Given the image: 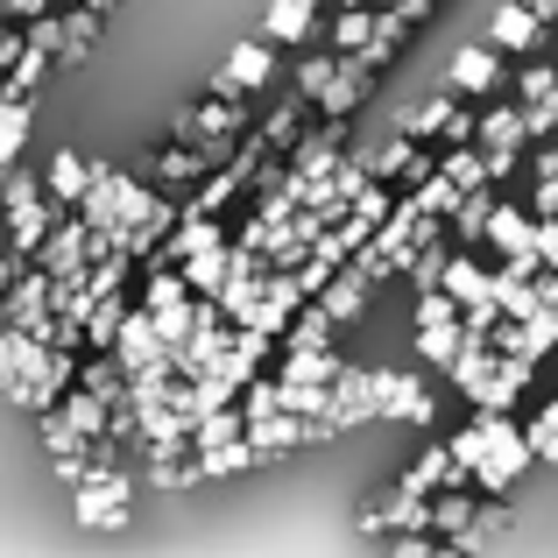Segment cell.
<instances>
[{
	"mask_svg": "<svg viewBox=\"0 0 558 558\" xmlns=\"http://www.w3.org/2000/svg\"><path fill=\"white\" fill-rule=\"evenodd\" d=\"M71 517H78V531H121V523L135 517V481H128V466L93 474L85 488H71Z\"/></svg>",
	"mask_w": 558,
	"mask_h": 558,
	"instance_id": "obj_4",
	"label": "cell"
},
{
	"mask_svg": "<svg viewBox=\"0 0 558 558\" xmlns=\"http://www.w3.org/2000/svg\"><path fill=\"white\" fill-rule=\"evenodd\" d=\"M551 28H558V22H545L531 0H502V8L488 14V36L502 43L509 57H537V50H551Z\"/></svg>",
	"mask_w": 558,
	"mask_h": 558,
	"instance_id": "obj_7",
	"label": "cell"
},
{
	"mask_svg": "<svg viewBox=\"0 0 558 558\" xmlns=\"http://www.w3.org/2000/svg\"><path fill=\"white\" fill-rule=\"evenodd\" d=\"M488 247L495 255H537V213H531V198H509V184H502V198H495V219H488Z\"/></svg>",
	"mask_w": 558,
	"mask_h": 558,
	"instance_id": "obj_9",
	"label": "cell"
},
{
	"mask_svg": "<svg viewBox=\"0 0 558 558\" xmlns=\"http://www.w3.org/2000/svg\"><path fill=\"white\" fill-rule=\"evenodd\" d=\"M43 8H57V0H8V22H36Z\"/></svg>",
	"mask_w": 558,
	"mask_h": 558,
	"instance_id": "obj_34",
	"label": "cell"
},
{
	"mask_svg": "<svg viewBox=\"0 0 558 558\" xmlns=\"http://www.w3.org/2000/svg\"><path fill=\"white\" fill-rule=\"evenodd\" d=\"M537 255L558 269V219H537Z\"/></svg>",
	"mask_w": 558,
	"mask_h": 558,
	"instance_id": "obj_33",
	"label": "cell"
},
{
	"mask_svg": "<svg viewBox=\"0 0 558 558\" xmlns=\"http://www.w3.org/2000/svg\"><path fill=\"white\" fill-rule=\"evenodd\" d=\"M481 149H531V107L509 93V107H481Z\"/></svg>",
	"mask_w": 558,
	"mask_h": 558,
	"instance_id": "obj_14",
	"label": "cell"
},
{
	"mask_svg": "<svg viewBox=\"0 0 558 558\" xmlns=\"http://www.w3.org/2000/svg\"><path fill=\"white\" fill-rule=\"evenodd\" d=\"M531 213H537V219H558V170L531 184Z\"/></svg>",
	"mask_w": 558,
	"mask_h": 558,
	"instance_id": "obj_32",
	"label": "cell"
},
{
	"mask_svg": "<svg viewBox=\"0 0 558 558\" xmlns=\"http://www.w3.org/2000/svg\"><path fill=\"white\" fill-rule=\"evenodd\" d=\"M156 191H163V184H142V178H128V170L99 163V170H93V191H85V205H78V213L93 219L99 233H113V241H121V233L135 227V219H149Z\"/></svg>",
	"mask_w": 558,
	"mask_h": 558,
	"instance_id": "obj_1",
	"label": "cell"
},
{
	"mask_svg": "<svg viewBox=\"0 0 558 558\" xmlns=\"http://www.w3.org/2000/svg\"><path fill=\"white\" fill-rule=\"evenodd\" d=\"M241 410H247V424H255V417H276V410H283V375H255L241 389Z\"/></svg>",
	"mask_w": 558,
	"mask_h": 558,
	"instance_id": "obj_30",
	"label": "cell"
},
{
	"mask_svg": "<svg viewBox=\"0 0 558 558\" xmlns=\"http://www.w3.org/2000/svg\"><path fill=\"white\" fill-rule=\"evenodd\" d=\"M361 396L375 403V417H396V424H432L438 417V403H432L417 368H361Z\"/></svg>",
	"mask_w": 558,
	"mask_h": 558,
	"instance_id": "obj_2",
	"label": "cell"
},
{
	"mask_svg": "<svg viewBox=\"0 0 558 558\" xmlns=\"http://www.w3.org/2000/svg\"><path fill=\"white\" fill-rule=\"evenodd\" d=\"M466 107V93H452V85H446V93H432V99H417V113H410V135H417V142H438V135H446V128H452V113H460Z\"/></svg>",
	"mask_w": 558,
	"mask_h": 558,
	"instance_id": "obj_24",
	"label": "cell"
},
{
	"mask_svg": "<svg viewBox=\"0 0 558 558\" xmlns=\"http://www.w3.org/2000/svg\"><path fill=\"white\" fill-rule=\"evenodd\" d=\"M551 85H558V57L537 50V57H523V71L509 78V93H517V99H545Z\"/></svg>",
	"mask_w": 558,
	"mask_h": 558,
	"instance_id": "obj_28",
	"label": "cell"
},
{
	"mask_svg": "<svg viewBox=\"0 0 558 558\" xmlns=\"http://www.w3.org/2000/svg\"><path fill=\"white\" fill-rule=\"evenodd\" d=\"M531 381H537V361L531 354H502V361H495V375L481 381L466 403H474V410H517V396L531 389Z\"/></svg>",
	"mask_w": 558,
	"mask_h": 558,
	"instance_id": "obj_10",
	"label": "cell"
},
{
	"mask_svg": "<svg viewBox=\"0 0 558 558\" xmlns=\"http://www.w3.org/2000/svg\"><path fill=\"white\" fill-rule=\"evenodd\" d=\"M368 298H375V283H368V276L354 269V262H347V269H340V276L326 283V298H318V304H326V312L340 318V326H354V318L368 312Z\"/></svg>",
	"mask_w": 558,
	"mask_h": 558,
	"instance_id": "obj_21",
	"label": "cell"
},
{
	"mask_svg": "<svg viewBox=\"0 0 558 558\" xmlns=\"http://www.w3.org/2000/svg\"><path fill=\"white\" fill-rule=\"evenodd\" d=\"M424 149H432V142H417V135L403 128V135H389V142H381V149L368 156V170H375V178H389V184H403V178H410V163H417Z\"/></svg>",
	"mask_w": 558,
	"mask_h": 558,
	"instance_id": "obj_26",
	"label": "cell"
},
{
	"mask_svg": "<svg viewBox=\"0 0 558 558\" xmlns=\"http://www.w3.org/2000/svg\"><path fill=\"white\" fill-rule=\"evenodd\" d=\"M276 57H283V43L269 36H247L227 50V64L213 71V93H233V99H262V85L276 78Z\"/></svg>",
	"mask_w": 558,
	"mask_h": 558,
	"instance_id": "obj_5",
	"label": "cell"
},
{
	"mask_svg": "<svg viewBox=\"0 0 558 558\" xmlns=\"http://www.w3.org/2000/svg\"><path fill=\"white\" fill-rule=\"evenodd\" d=\"M502 43L495 36H481V43H460V50H452V71H446V85L452 93H466V99H488L495 85H502Z\"/></svg>",
	"mask_w": 558,
	"mask_h": 558,
	"instance_id": "obj_8",
	"label": "cell"
},
{
	"mask_svg": "<svg viewBox=\"0 0 558 558\" xmlns=\"http://www.w3.org/2000/svg\"><path fill=\"white\" fill-rule=\"evenodd\" d=\"M283 347H340V318L326 312V304H304L298 318H290V332H283Z\"/></svg>",
	"mask_w": 558,
	"mask_h": 558,
	"instance_id": "obj_25",
	"label": "cell"
},
{
	"mask_svg": "<svg viewBox=\"0 0 558 558\" xmlns=\"http://www.w3.org/2000/svg\"><path fill=\"white\" fill-rule=\"evenodd\" d=\"M531 446H537V460H545V466H558V396L531 417Z\"/></svg>",
	"mask_w": 558,
	"mask_h": 558,
	"instance_id": "obj_31",
	"label": "cell"
},
{
	"mask_svg": "<svg viewBox=\"0 0 558 558\" xmlns=\"http://www.w3.org/2000/svg\"><path fill=\"white\" fill-rule=\"evenodd\" d=\"M375 22H381L375 0H368V8H326V43H332L340 57H354V50H368Z\"/></svg>",
	"mask_w": 558,
	"mask_h": 558,
	"instance_id": "obj_18",
	"label": "cell"
},
{
	"mask_svg": "<svg viewBox=\"0 0 558 558\" xmlns=\"http://www.w3.org/2000/svg\"><path fill=\"white\" fill-rule=\"evenodd\" d=\"M446 290L460 304H488L495 298V269L474 255V247H452V262H446Z\"/></svg>",
	"mask_w": 558,
	"mask_h": 558,
	"instance_id": "obj_15",
	"label": "cell"
},
{
	"mask_svg": "<svg viewBox=\"0 0 558 558\" xmlns=\"http://www.w3.org/2000/svg\"><path fill=\"white\" fill-rule=\"evenodd\" d=\"M57 8H85V0H57Z\"/></svg>",
	"mask_w": 558,
	"mask_h": 558,
	"instance_id": "obj_40",
	"label": "cell"
},
{
	"mask_svg": "<svg viewBox=\"0 0 558 558\" xmlns=\"http://www.w3.org/2000/svg\"><path fill=\"white\" fill-rule=\"evenodd\" d=\"M28 128H36V93H0V170L28 163Z\"/></svg>",
	"mask_w": 558,
	"mask_h": 558,
	"instance_id": "obj_12",
	"label": "cell"
},
{
	"mask_svg": "<svg viewBox=\"0 0 558 558\" xmlns=\"http://www.w3.org/2000/svg\"><path fill=\"white\" fill-rule=\"evenodd\" d=\"M495 198H502V184H474L460 205H452V233H460V247L488 241V219H495Z\"/></svg>",
	"mask_w": 558,
	"mask_h": 558,
	"instance_id": "obj_20",
	"label": "cell"
},
{
	"mask_svg": "<svg viewBox=\"0 0 558 558\" xmlns=\"http://www.w3.org/2000/svg\"><path fill=\"white\" fill-rule=\"evenodd\" d=\"M460 347H466V318H438V326H417V361H424V368L446 375L452 361H460Z\"/></svg>",
	"mask_w": 558,
	"mask_h": 558,
	"instance_id": "obj_22",
	"label": "cell"
},
{
	"mask_svg": "<svg viewBox=\"0 0 558 558\" xmlns=\"http://www.w3.org/2000/svg\"><path fill=\"white\" fill-rule=\"evenodd\" d=\"M326 8H368V0H326Z\"/></svg>",
	"mask_w": 558,
	"mask_h": 558,
	"instance_id": "obj_37",
	"label": "cell"
},
{
	"mask_svg": "<svg viewBox=\"0 0 558 558\" xmlns=\"http://www.w3.org/2000/svg\"><path fill=\"white\" fill-rule=\"evenodd\" d=\"M481 502H488L481 488H438V495H432V531L466 537V531L481 523Z\"/></svg>",
	"mask_w": 558,
	"mask_h": 558,
	"instance_id": "obj_16",
	"label": "cell"
},
{
	"mask_svg": "<svg viewBox=\"0 0 558 558\" xmlns=\"http://www.w3.org/2000/svg\"><path fill=\"white\" fill-rule=\"evenodd\" d=\"M551 57H558V28H551Z\"/></svg>",
	"mask_w": 558,
	"mask_h": 558,
	"instance_id": "obj_41",
	"label": "cell"
},
{
	"mask_svg": "<svg viewBox=\"0 0 558 558\" xmlns=\"http://www.w3.org/2000/svg\"><path fill=\"white\" fill-rule=\"evenodd\" d=\"M85 8H99V14H113V0H85Z\"/></svg>",
	"mask_w": 558,
	"mask_h": 558,
	"instance_id": "obj_38",
	"label": "cell"
},
{
	"mask_svg": "<svg viewBox=\"0 0 558 558\" xmlns=\"http://www.w3.org/2000/svg\"><path fill=\"white\" fill-rule=\"evenodd\" d=\"M545 298H551V304H558V269H551V276H545Z\"/></svg>",
	"mask_w": 558,
	"mask_h": 558,
	"instance_id": "obj_36",
	"label": "cell"
},
{
	"mask_svg": "<svg viewBox=\"0 0 558 558\" xmlns=\"http://www.w3.org/2000/svg\"><path fill=\"white\" fill-rule=\"evenodd\" d=\"M276 375H290V381H340L347 361H340V347H283V354H276Z\"/></svg>",
	"mask_w": 558,
	"mask_h": 558,
	"instance_id": "obj_17",
	"label": "cell"
},
{
	"mask_svg": "<svg viewBox=\"0 0 558 558\" xmlns=\"http://www.w3.org/2000/svg\"><path fill=\"white\" fill-rule=\"evenodd\" d=\"M410 28H417V22H410L403 8H381V22H375L368 50H354V57H361V64H368V71H381V64H396V50H403V43H410Z\"/></svg>",
	"mask_w": 558,
	"mask_h": 558,
	"instance_id": "obj_23",
	"label": "cell"
},
{
	"mask_svg": "<svg viewBox=\"0 0 558 558\" xmlns=\"http://www.w3.org/2000/svg\"><path fill=\"white\" fill-rule=\"evenodd\" d=\"M368 93H375V71L361 64V57H340V78L318 93V113H347V121H354V113L368 107Z\"/></svg>",
	"mask_w": 558,
	"mask_h": 558,
	"instance_id": "obj_13",
	"label": "cell"
},
{
	"mask_svg": "<svg viewBox=\"0 0 558 558\" xmlns=\"http://www.w3.org/2000/svg\"><path fill=\"white\" fill-rule=\"evenodd\" d=\"M304 107H318V99H304L298 85H290V99H283V107H269V113L255 121V135H262V149H269V156H290L304 135H312V128H304Z\"/></svg>",
	"mask_w": 558,
	"mask_h": 558,
	"instance_id": "obj_11",
	"label": "cell"
},
{
	"mask_svg": "<svg viewBox=\"0 0 558 558\" xmlns=\"http://www.w3.org/2000/svg\"><path fill=\"white\" fill-rule=\"evenodd\" d=\"M99 28H107L99 8H64V64H85L99 50Z\"/></svg>",
	"mask_w": 558,
	"mask_h": 558,
	"instance_id": "obj_27",
	"label": "cell"
},
{
	"mask_svg": "<svg viewBox=\"0 0 558 558\" xmlns=\"http://www.w3.org/2000/svg\"><path fill=\"white\" fill-rule=\"evenodd\" d=\"M170 135H184V142H241V135H255V99H233V93H213V85H205V99L170 121Z\"/></svg>",
	"mask_w": 558,
	"mask_h": 558,
	"instance_id": "obj_3",
	"label": "cell"
},
{
	"mask_svg": "<svg viewBox=\"0 0 558 558\" xmlns=\"http://www.w3.org/2000/svg\"><path fill=\"white\" fill-rule=\"evenodd\" d=\"M93 170H99V163H85V156L57 149L50 163H43V184H50L57 205H85V191H93Z\"/></svg>",
	"mask_w": 558,
	"mask_h": 558,
	"instance_id": "obj_19",
	"label": "cell"
},
{
	"mask_svg": "<svg viewBox=\"0 0 558 558\" xmlns=\"http://www.w3.org/2000/svg\"><path fill=\"white\" fill-rule=\"evenodd\" d=\"M531 8H537V14H545V22H558V0H531Z\"/></svg>",
	"mask_w": 558,
	"mask_h": 558,
	"instance_id": "obj_35",
	"label": "cell"
},
{
	"mask_svg": "<svg viewBox=\"0 0 558 558\" xmlns=\"http://www.w3.org/2000/svg\"><path fill=\"white\" fill-rule=\"evenodd\" d=\"M50 64H57V57L28 43V50H22V57H14V64H8V93H36V85L50 78Z\"/></svg>",
	"mask_w": 558,
	"mask_h": 558,
	"instance_id": "obj_29",
	"label": "cell"
},
{
	"mask_svg": "<svg viewBox=\"0 0 558 558\" xmlns=\"http://www.w3.org/2000/svg\"><path fill=\"white\" fill-rule=\"evenodd\" d=\"M375 8H403V0H375Z\"/></svg>",
	"mask_w": 558,
	"mask_h": 558,
	"instance_id": "obj_39",
	"label": "cell"
},
{
	"mask_svg": "<svg viewBox=\"0 0 558 558\" xmlns=\"http://www.w3.org/2000/svg\"><path fill=\"white\" fill-rule=\"evenodd\" d=\"M262 36L283 43L290 57L312 50V43H326V0H269V14H262Z\"/></svg>",
	"mask_w": 558,
	"mask_h": 558,
	"instance_id": "obj_6",
	"label": "cell"
}]
</instances>
